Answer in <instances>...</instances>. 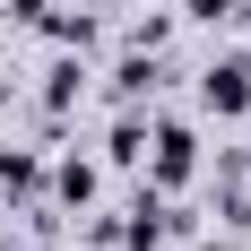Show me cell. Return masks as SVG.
<instances>
[{"mask_svg": "<svg viewBox=\"0 0 251 251\" xmlns=\"http://www.w3.org/2000/svg\"><path fill=\"white\" fill-rule=\"evenodd\" d=\"M200 113H217V122H243L251 113V61L243 52H226V61L200 70Z\"/></svg>", "mask_w": 251, "mask_h": 251, "instance_id": "cell-2", "label": "cell"}, {"mask_svg": "<svg viewBox=\"0 0 251 251\" xmlns=\"http://www.w3.org/2000/svg\"><path fill=\"white\" fill-rule=\"evenodd\" d=\"M156 87H165V61H156L148 44H130L122 61H113V96L122 104H156Z\"/></svg>", "mask_w": 251, "mask_h": 251, "instance_id": "cell-3", "label": "cell"}, {"mask_svg": "<svg viewBox=\"0 0 251 251\" xmlns=\"http://www.w3.org/2000/svg\"><path fill=\"white\" fill-rule=\"evenodd\" d=\"M35 182H44L35 148H0V191H9V200H35Z\"/></svg>", "mask_w": 251, "mask_h": 251, "instance_id": "cell-4", "label": "cell"}, {"mask_svg": "<svg viewBox=\"0 0 251 251\" xmlns=\"http://www.w3.org/2000/svg\"><path fill=\"white\" fill-rule=\"evenodd\" d=\"M182 18H200V26H226V18H234V0H182Z\"/></svg>", "mask_w": 251, "mask_h": 251, "instance_id": "cell-7", "label": "cell"}, {"mask_svg": "<svg viewBox=\"0 0 251 251\" xmlns=\"http://www.w3.org/2000/svg\"><path fill=\"white\" fill-rule=\"evenodd\" d=\"M191 174H200V139H191V122H148V182L174 200Z\"/></svg>", "mask_w": 251, "mask_h": 251, "instance_id": "cell-1", "label": "cell"}, {"mask_svg": "<svg viewBox=\"0 0 251 251\" xmlns=\"http://www.w3.org/2000/svg\"><path fill=\"white\" fill-rule=\"evenodd\" d=\"M52 191H61L70 208H87V200H96V165H87V156H61V174H52Z\"/></svg>", "mask_w": 251, "mask_h": 251, "instance_id": "cell-6", "label": "cell"}, {"mask_svg": "<svg viewBox=\"0 0 251 251\" xmlns=\"http://www.w3.org/2000/svg\"><path fill=\"white\" fill-rule=\"evenodd\" d=\"M78 96H87V61H52V70H44V104H52V113H70Z\"/></svg>", "mask_w": 251, "mask_h": 251, "instance_id": "cell-5", "label": "cell"}, {"mask_svg": "<svg viewBox=\"0 0 251 251\" xmlns=\"http://www.w3.org/2000/svg\"><path fill=\"white\" fill-rule=\"evenodd\" d=\"M18 251H44V243H18Z\"/></svg>", "mask_w": 251, "mask_h": 251, "instance_id": "cell-8", "label": "cell"}]
</instances>
